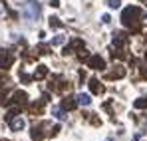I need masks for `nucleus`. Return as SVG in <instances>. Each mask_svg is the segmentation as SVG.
Masks as SVG:
<instances>
[{
  "label": "nucleus",
  "instance_id": "nucleus-11",
  "mask_svg": "<svg viewBox=\"0 0 147 141\" xmlns=\"http://www.w3.org/2000/svg\"><path fill=\"white\" fill-rule=\"evenodd\" d=\"M76 105H78V99H74V97H64L62 99V107L64 109H76Z\"/></svg>",
  "mask_w": 147,
  "mask_h": 141
},
{
  "label": "nucleus",
  "instance_id": "nucleus-19",
  "mask_svg": "<svg viewBox=\"0 0 147 141\" xmlns=\"http://www.w3.org/2000/svg\"><path fill=\"white\" fill-rule=\"evenodd\" d=\"M119 4H121V0H109V6H111V8H117Z\"/></svg>",
  "mask_w": 147,
  "mask_h": 141
},
{
  "label": "nucleus",
  "instance_id": "nucleus-18",
  "mask_svg": "<svg viewBox=\"0 0 147 141\" xmlns=\"http://www.w3.org/2000/svg\"><path fill=\"white\" fill-rule=\"evenodd\" d=\"M64 40H66V38H64V36H56V38H54V40H52V44H62V42H64Z\"/></svg>",
  "mask_w": 147,
  "mask_h": 141
},
{
  "label": "nucleus",
  "instance_id": "nucleus-15",
  "mask_svg": "<svg viewBox=\"0 0 147 141\" xmlns=\"http://www.w3.org/2000/svg\"><path fill=\"white\" fill-rule=\"evenodd\" d=\"M52 115H56L58 119H66V113H64V107H54V109H52Z\"/></svg>",
  "mask_w": 147,
  "mask_h": 141
},
{
  "label": "nucleus",
  "instance_id": "nucleus-13",
  "mask_svg": "<svg viewBox=\"0 0 147 141\" xmlns=\"http://www.w3.org/2000/svg\"><path fill=\"white\" fill-rule=\"evenodd\" d=\"M46 76H48V68H46V66H38V70L34 72L32 78H34V80H42V78H46Z\"/></svg>",
  "mask_w": 147,
  "mask_h": 141
},
{
  "label": "nucleus",
  "instance_id": "nucleus-21",
  "mask_svg": "<svg viewBox=\"0 0 147 141\" xmlns=\"http://www.w3.org/2000/svg\"><path fill=\"white\" fill-rule=\"evenodd\" d=\"M141 2H143V4H147V0H141Z\"/></svg>",
  "mask_w": 147,
  "mask_h": 141
},
{
  "label": "nucleus",
  "instance_id": "nucleus-10",
  "mask_svg": "<svg viewBox=\"0 0 147 141\" xmlns=\"http://www.w3.org/2000/svg\"><path fill=\"white\" fill-rule=\"evenodd\" d=\"M8 123H10V127H12L14 131H22V129H24V125H26L22 117H14L12 121H8Z\"/></svg>",
  "mask_w": 147,
  "mask_h": 141
},
{
  "label": "nucleus",
  "instance_id": "nucleus-14",
  "mask_svg": "<svg viewBox=\"0 0 147 141\" xmlns=\"http://www.w3.org/2000/svg\"><path fill=\"white\" fill-rule=\"evenodd\" d=\"M78 103H80V105H90V103H92V99H90V95L80 94V95H78Z\"/></svg>",
  "mask_w": 147,
  "mask_h": 141
},
{
  "label": "nucleus",
  "instance_id": "nucleus-2",
  "mask_svg": "<svg viewBox=\"0 0 147 141\" xmlns=\"http://www.w3.org/2000/svg\"><path fill=\"white\" fill-rule=\"evenodd\" d=\"M24 14H26V18H30V20H38L40 18V4L36 0H28L26 8H24Z\"/></svg>",
  "mask_w": 147,
  "mask_h": 141
},
{
  "label": "nucleus",
  "instance_id": "nucleus-9",
  "mask_svg": "<svg viewBox=\"0 0 147 141\" xmlns=\"http://www.w3.org/2000/svg\"><path fill=\"white\" fill-rule=\"evenodd\" d=\"M123 76H125V68H123V66H113L111 74H107L105 80H109V78H117V80H119V78H123Z\"/></svg>",
  "mask_w": 147,
  "mask_h": 141
},
{
  "label": "nucleus",
  "instance_id": "nucleus-3",
  "mask_svg": "<svg viewBox=\"0 0 147 141\" xmlns=\"http://www.w3.org/2000/svg\"><path fill=\"white\" fill-rule=\"evenodd\" d=\"M14 60H16V56H14L12 50H2V52H0V68H2V70L12 68Z\"/></svg>",
  "mask_w": 147,
  "mask_h": 141
},
{
  "label": "nucleus",
  "instance_id": "nucleus-4",
  "mask_svg": "<svg viewBox=\"0 0 147 141\" xmlns=\"http://www.w3.org/2000/svg\"><path fill=\"white\" fill-rule=\"evenodd\" d=\"M127 40H129V34H127V32H121V30H119V32H115V34H113V44H115L117 48L125 46V44H127Z\"/></svg>",
  "mask_w": 147,
  "mask_h": 141
},
{
  "label": "nucleus",
  "instance_id": "nucleus-7",
  "mask_svg": "<svg viewBox=\"0 0 147 141\" xmlns=\"http://www.w3.org/2000/svg\"><path fill=\"white\" fill-rule=\"evenodd\" d=\"M12 103H16V105H28V95L24 92H16L14 97H12Z\"/></svg>",
  "mask_w": 147,
  "mask_h": 141
},
{
  "label": "nucleus",
  "instance_id": "nucleus-6",
  "mask_svg": "<svg viewBox=\"0 0 147 141\" xmlns=\"http://www.w3.org/2000/svg\"><path fill=\"white\" fill-rule=\"evenodd\" d=\"M44 103H46V99L42 97V99H38V101H34V103H30L28 107H30V111H32L34 115H40V113H42V109H44Z\"/></svg>",
  "mask_w": 147,
  "mask_h": 141
},
{
  "label": "nucleus",
  "instance_id": "nucleus-12",
  "mask_svg": "<svg viewBox=\"0 0 147 141\" xmlns=\"http://www.w3.org/2000/svg\"><path fill=\"white\" fill-rule=\"evenodd\" d=\"M30 135H32L34 141H42L44 139V129H42V127H32V133H30Z\"/></svg>",
  "mask_w": 147,
  "mask_h": 141
},
{
  "label": "nucleus",
  "instance_id": "nucleus-22",
  "mask_svg": "<svg viewBox=\"0 0 147 141\" xmlns=\"http://www.w3.org/2000/svg\"><path fill=\"white\" fill-rule=\"evenodd\" d=\"M145 60H147V52H145Z\"/></svg>",
  "mask_w": 147,
  "mask_h": 141
},
{
  "label": "nucleus",
  "instance_id": "nucleus-17",
  "mask_svg": "<svg viewBox=\"0 0 147 141\" xmlns=\"http://www.w3.org/2000/svg\"><path fill=\"white\" fill-rule=\"evenodd\" d=\"M50 26H52V28H62L64 24L60 22V20H58L56 16H52V18H50Z\"/></svg>",
  "mask_w": 147,
  "mask_h": 141
},
{
  "label": "nucleus",
  "instance_id": "nucleus-20",
  "mask_svg": "<svg viewBox=\"0 0 147 141\" xmlns=\"http://www.w3.org/2000/svg\"><path fill=\"white\" fill-rule=\"evenodd\" d=\"M50 6H54V8L60 6V0H50Z\"/></svg>",
  "mask_w": 147,
  "mask_h": 141
},
{
  "label": "nucleus",
  "instance_id": "nucleus-16",
  "mask_svg": "<svg viewBox=\"0 0 147 141\" xmlns=\"http://www.w3.org/2000/svg\"><path fill=\"white\" fill-rule=\"evenodd\" d=\"M135 109H143V107H147V97H139V99H135Z\"/></svg>",
  "mask_w": 147,
  "mask_h": 141
},
{
  "label": "nucleus",
  "instance_id": "nucleus-5",
  "mask_svg": "<svg viewBox=\"0 0 147 141\" xmlns=\"http://www.w3.org/2000/svg\"><path fill=\"white\" fill-rule=\"evenodd\" d=\"M88 84H90V90H92V94L99 95V94H103V92H105V88H103V84L99 82L98 78H92V80H90Z\"/></svg>",
  "mask_w": 147,
  "mask_h": 141
},
{
  "label": "nucleus",
  "instance_id": "nucleus-1",
  "mask_svg": "<svg viewBox=\"0 0 147 141\" xmlns=\"http://www.w3.org/2000/svg\"><path fill=\"white\" fill-rule=\"evenodd\" d=\"M141 18H143V12L137 6H127L121 12V24L127 26L131 32H139L141 30Z\"/></svg>",
  "mask_w": 147,
  "mask_h": 141
},
{
  "label": "nucleus",
  "instance_id": "nucleus-8",
  "mask_svg": "<svg viewBox=\"0 0 147 141\" xmlns=\"http://www.w3.org/2000/svg\"><path fill=\"white\" fill-rule=\"evenodd\" d=\"M90 66H92L94 70H103V68H105V62H103V58H99V56H92V58H90Z\"/></svg>",
  "mask_w": 147,
  "mask_h": 141
}]
</instances>
